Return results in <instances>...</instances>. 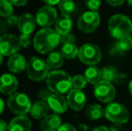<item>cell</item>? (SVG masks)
<instances>
[{"label":"cell","instance_id":"9","mask_svg":"<svg viewBox=\"0 0 132 131\" xmlns=\"http://www.w3.org/2000/svg\"><path fill=\"white\" fill-rule=\"evenodd\" d=\"M19 39L13 34H5L0 37V54L3 56H13L20 49Z\"/></svg>","mask_w":132,"mask_h":131},{"label":"cell","instance_id":"42","mask_svg":"<svg viewBox=\"0 0 132 131\" xmlns=\"http://www.w3.org/2000/svg\"><path fill=\"white\" fill-rule=\"evenodd\" d=\"M4 108H5V103H4V101L0 98V114L4 111Z\"/></svg>","mask_w":132,"mask_h":131},{"label":"cell","instance_id":"18","mask_svg":"<svg viewBox=\"0 0 132 131\" xmlns=\"http://www.w3.org/2000/svg\"><path fill=\"white\" fill-rule=\"evenodd\" d=\"M72 25H73V22H72L70 15L62 14L57 17L55 23L56 32L60 36L68 34L72 29Z\"/></svg>","mask_w":132,"mask_h":131},{"label":"cell","instance_id":"31","mask_svg":"<svg viewBox=\"0 0 132 131\" xmlns=\"http://www.w3.org/2000/svg\"><path fill=\"white\" fill-rule=\"evenodd\" d=\"M85 5L91 11L96 12L101 6V1H99V0H89V1H85Z\"/></svg>","mask_w":132,"mask_h":131},{"label":"cell","instance_id":"46","mask_svg":"<svg viewBox=\"0 0 132 131\" xmlns=\"http://www.w3.org/2000/svg\"><path fill=\"white\" fill-rule=\"evenodd\" d=\"M128 3H129V5H132V0H129V1H128Z\"/></svg>","mask_w":132,"mask_h":131},{"label":"cell","instance_id":"29","mask_svg":"<svg viewBox=\"0 0 132 131\" xmlns=\"http://www.w3.org/2000/svg\"><path fill=\"white\" fill-rule=\"evenodd\" d=\"M87 81L85 76L81 75H77L72 78V87L73 89L77 90H82L86 84Z\"/></svg>","mask_w":132,"mask_h":131},{"label":"cell","instance_id":"5","mask_svg":"<svg viewBox=\"0 0 132 131\" xmlns=\"http://www.w3.org/2000/svg\"><path fill=\"white\" fill-rule=\"evenodd\" d=\"M7 106L14 114L24 115L31 111V102L26 94L23 93H14L7 100Z\"/></svg>","mask_w":132,"mask_h":131},{"label":"cell","instance_id":"19","mask_svg":"<svg viewBox=\"0 0 132 131\" xmlns=\"http://www.w3.org/2000/svg\"><path fill=\"white\" fill-rule=\"evenodd\" d=\"M61 125V118L57 114H51L42 120L40 128L42 131H57Z\"/></svg>","mask_w":132,"mask_h":131},{"label":"cell","instance_id":"6","mask_svg":"<svg viewBox=\"0 0 132 131\" xmlns=\"http://www.w3.org/2000/svg\"><path fill=\"white\" fill-rule=\"evenodd\" d=\"M104 116L114 124H125L129 119V111L123 104L111 102L104 110Z\"/></svg>","mask_w":132,"mask_h":131},{"label":"cell","instance_id":"22","mask_svg":"<svg viewBox=\"0 0 132 131\" xmlns=\"http://www.w3.org/2000/svg\"><path fill=\"white\" fill-rule=\"evenodd\" d=\"M85 77L89 84L96 85L102 81V70L94 66H89L85 72Z\"/></svg>","mask_w":132,"mask_h":131},{"label":"cell","instance_id":"24","mask_svg":"<svg viewBox=\"0 0 132 131\" xmlns=\"http://www.w3.org/2000/svg\"><path fill=\"white\" fill-rule=\"evenodd\" d=\"M86 116L88 119H92V120H95V119H99L104 116V110L103 107L99 104H92L86 108Z\"/></svg>","mask_w":132,"mask_h":131},{"label":"cell","instance_id":"4","mask_svg":"<svg viewBox=\"0 0 132 131\" xmlns=\"http://www.w3.org/2000/svg\"><path fill=\"white\" fill-rule=\"evenodd\" d=\"M49 66L47 63L38 57H32L27 61L26 73L32 81H42L47 78L49 75Z\"/></svg>","mask_w":132,"mask_h":131},{"label":"cell","instance_id":"10","mask_svg":"<svg viewBox=\"0 0 132 131\" xmlns=\"http://www.w3.org/2000/svg\"><path fill=\"white\" fill-rule=\"evenodd\" d=\"M36 23L40 26L49 28V26L56 23L57 19V13L54 6L44 5L40 7L36 13Z\"/></svg>","mask_w":132,"mask_h":131},{"label":"cell","instance_id":"21","mask_svg":"<svg viewBox=\"0 0 132 131\" xmlns=\"http://www.w3.org/2000/svg\"><path fill=\"white\" fill-rule=\"evenodd\" d=\"M123 75L119 74L116 67L112 66H108L103 68L102 70V81H105L108 83H119Z\"/></svg>","mask_w":132,"mask_h":131},{"label":"cell","instance_id":"11","mask_svg":"<svg viewBox=\"0 0 132 131\" xmlns=\"http://www.w3.org/2000/svg\"><path fill=\"white\" fill-rule=\"evenodd\" d=\"M94 96L100 101L104 103H111V101L115 98L116 90L111 83L101 81L99 84L94 86Z\"/></svg>","mask_w":132,"mask_h":131},{"label":"cell","instance_id":"34","mask_svg":"<svg viewBox=\"0 0 132 131\" xmlns=\"http://www.w3.org/2000/svg\"><path fill=\"white\" fill-rule=\"evenodd\" d=\"M51 93H50L49 91H46V90H42V91L39 93V97L42 99V101H47L48 99L51 96Z\"/></svg>","mask_w":132,"mask_h":131},{"label":"cell","instance_id":"32","mask_svg":"<svg viewBox=\"0 0 132 131\" xmlns=\"http://www.w3.org/2000/svg\"><path fill=\"white\" fill-rule=\"evenodd\" d=\"M75 41H76L75 35L71 34V33L63 35V36H61V39H60V42H62V43H64V44H69V43L75 44Z\"/></svg>","mask_w":132,"mask_h":131},{"label":"cell","instance_id":"38","mask_svg":"<svg viewBox=\"0 0 132 131\" xmlns=\"http://www.w3.org/2000/svg\"><path fill=\"white\" fill-rule=\"evenodd\" d=\"M0 131H8V126L2 119H0Z\"/></svg>","mask_w":132,"mask_h":131},{"label":"cell","instance_id":"16","mask_svg":"<svg viewBox=\"0 0 132 131\" xmlns=\"http://www.w3.org/2000/svg\"><path fill=\"white\" fill-rule=\"evenodd\" d=\"M31 122L25 115L14 117L8 125V131H31Z\"/></svg>","mask_w":132,"mask_h":131},{"label":"cell","instance_id":"25","mask_svg":"<svg viewBox=\"0 0 132 131\" xmlns=\"http://www.w3.org/2000/svg\"><path fill=\"white\" fill-rule=\"evenodd\" d=\"M60 53L64 58H68V59H73L79 54V49L77 47L76 44H64L61 48Z\"/></svg>","mask_w":132,"mask_h":131},{"label":"cell","instance_id":"39","mask_svg":"<svg viewBox=\"0 0 132 131\" xmlns=\"http://www.w3.org/2000/svg\"><path fill=\"white\" fill-rule=\"evenodd\" d=\"M13 4V5H16V6H23V5H26L28 2L26 0H24V1H11Z\"/></svg>","mask_w":132,"mask_h":131},{"label":"cell","instance_id":"2","mask_svg":"<svg viewBox=\"0 0 132 131\" xmlns=\"http://www.w3.org/2000/svg\"><path fill=\"white\" fill-rule=\"evenodd\" d=\"M46 83L50 91L55 94L63 95L69 93L72 88L71 76L62 70H54L50 72L46 78Z\"/></svg>","mask_w":132,"mask_h":131},{"label":"cell","instance_id":"12","mask_svg":"<svg viewBox=\"0 0 132 131\" xmlns=\"http://www.w3.org/2000/svg\"><path fill=\"white\" fill-rule=\"evenodd\" d=\"M18 87V81L12 74H4L0 76V93L12 95Z\"/></svg>","mask_w":132,"mask_h":131},{"label":"cell","instance_id":"1","mask_svg":"<svg viewBox=\"0 0 132 131\" xmlns=\"http://www.w3.org/2000/svg\"><path fill=\"white\" fill-rule=\"evenodd\" d=\"M61 36L56 30L43 28L35 34L33 39V47L40 54H46L53 50L60 42Z\"/></svg>","mask_w":132,"mask_h":131},{"label":"cell","instance_id":"17","mask_svg":"<svg viewBox=\"0 0 132 131\" xmlns=\"http://www.w3.org/2000/svg\"><path fill=\"white\" fill-rule=\"evenodd\" d=\"M27 62L25 58L22 54H14L11 56L7 62V66L11 72L14 74L22 73L26 69Z\"/></svg>","mask_w":132,"mask_h":131},{"label":"cell","instance_id":"43","mask_svg":"<svg viewBox=\"0 0 132 131\" xmlns=\"http://www.w3.org/2000/svg\"><path fill=\"white\" fill-rule=\"evenodd\" d=\"M79 128H82V129H83L84 131H87V129H88V127L85 126V125H84V124H80L79 125Z\"/></svg>","mask_w":132,"mask_h":131},{"label":"cell","instance_id":"37","mask_svg":"<svg viewBox=\"0 0 132 131\" xmlns=\"http://www.w3.org/2000/svg\"><path fill=\"white\" fill-rule=\"evenodd\" d=\"M124 3V1L122 0H107V4L113 7H116V6H120L122 4Z\"/></svg>","mask_w":132,"mask_h":131},{"label":"cell","instance_id":"33","mask_svg":"<svg viewBox=\"0 0 132 131\" xmlns=\"http://www.w3.org/2000/svg\"><path fill=\"white\" fill-rule=\"evenodd\" d=\"M57 131H77V128H76L74 126H72V125L66 123V124H62V125H61L60 128L57 129Z\"/></svg>","mask_w":132,"mask_h":131},{"label":"cell","instance_id":"27","mask_svg":"<svg viewBox=\"0 0 132 131\" xmlns=\"http://www.w3.org/2000/svg\"><path fill=\"white\" fill-rule=\"evenodd\" d=\"M59 10L64 14H71L76 10V4L71 0H62L59 4Z\"/></svg>","mask_w":132,"mask_h":131},{"label":"cell","instance_id":"23","mask_svg":"<svg viewBox=\"0 0 132 131\" xmlns=\"http://www.w3.org/2000/svg\"><path fill=\"white\" fill-rule=\"evenodd\" d=\"M46 63H47L49 68L56 70L62 66L63 63H64V57L62 56V54L60 52L53 51L47 58Z\"/></svg>","mask_w":132,"mask_h":131},{"label":"cell","instance_id":"36","mask_svg":"<svg viewBox=\"0 0 132 131\" xmlns=\"http://www.w3.org/2000/svg\"><path fill=\"white\" fill-rule=\"evenodd\" d=\"M109 130L110 131H127V129H126L122 125H120V124H113L112 126L110 127Z\"/></svg>","mask_w":132,"mask_h":131},{"label":"cell","instance_id":"28","mask_svg":"<svg viewBox=\"0 0 132 131\" xmlns=\"http://www.w3.org/2000/svg\"><path fill=\"white\" fill-rule=\"evenodd\" d=\"M14 5L11 1H0V15L3 17H10L13 15Z\"/></svg>","mask_w":132,"mask_h":131},{"label":"cell","instance_id":"20","mask_svg":"<svg viewBox=\"0 0 132 131\" xmlns=\"http://www.w3.org/2000/svg\"><path fill=\"white\" fill-rule=\"evenodd\" d=\"M49 108V105H48V103L46 101H38L32 104L30 113H31V117L36 119H44V118L48 116Z\"/></svg>","mask_w":132,"mask_h":131},{"label":"cell","instance_id":"35","mask_svg":"<svg viewBox=\"0 0 132 131\" xmlns=\"http://www.w3.org/2000/svg\"><path fill=\"white\" fill-rule=\"evenodd\" d=\"M18 23V17L15 15H12L6 19V24L10 25V26H14V25H17Z\"/></svg>","mask_w":132,"mask_h":131},{"label":"cell","instance_id":"41","mask_svg":"<svg viewBox=\"0 0 132 131\" xmlns=\"http://www.w3.org/2000/svg\"><path fill=\"white\" fill-rule=\"evenodd\" d=\"M59 2L60 1H57V0H55V1H44L43 3H45L47 5H50V6H53L54 5H59Z\"/></svg>","mask_w":132,"mask_h":131},{"label":"cell","instance_id":"45","mask_svg":"<svg viewBox=\"0 0 132 131\" xmlns=\"http://www.w3.org/2000/svg\"><path fill=\"white\" fill-rule=\"evenodd\" d=\"M4 61V58H3V55L0 54V66L2 65V63H3Z\"/></svg>","mask_w":132,"mask_h":131},{"label":"cell","instance_id":"7","mask_svg":"<svg viewBox=\"0 0 132 131\" xmlns=\"http://www.w3.org/2000/svg\"><path fill=\"white\" fill-rule=\"evenodd\" d=\"M79 59L85 65L91 66L98 64L102 59V52L97 45L86 43L79 49Z\"/></svg>","mask_w":132,"mask_h":131},{"label":"cell","instance_id":"13","mask_svg":"<svg viewBox=\"0 0 132 131\" xmlns=\"http://www.w3.org/2000/svg\"><path fill=\"white\" fill-rule=\"evenodd\" d=\"M68 104L72 110H81L86 103V97L82 90L72 89L67 96Z\"/></svg>","mask_w":132,"mask_h":131},{"label":"cell","instance_id":"8","mask_svg":"<svg viewBox=\"0 0 132 131\" xmlns=\"http://www.w3.org/2000/svg\"><path fill=\"white\" fill-rule=\"evenodd\" d=\"M100 25V15L97 12L84 13L79 17L77 22V26L81 32L85 33H90L97 30Z\"/></svg>","mask_w":132,"mask_h":131},{"label":"cell","instance_id":"3","mask_svg":"<svg viewBox=\"0 0 132 131\" xmlns=\"http://www.w3.org/2000/svg\"><path fill=\"white\" fill-rule=\"evenodd\" d=\"M108 29L113 38L120 40L129 35L132 31V23L128 16L123 14H115L110 18Z\"/></svg>","mask_w":132,"mask_h":131},{"label":"cell","instance_id":"40","mask_svg":"<svg viewBox=\"0 0 132 131\" xmlns=\"http://www.w3.org/2000/svg\"><path fill=\"white\" fill-rule=\"evenodd\" d=\"M93 131H110L109 128H106L105 126H98L96 128H94Z\"/></svg>","mask_w":132,"mask_h":131},{"label":"cell","instance_id":"14","mask_svg":"<svg viewBox=\"0 0 132 131\" xmlns=\"http://www.w3.org/2000/svg\"><path fill=\"white\" fill-rule=\"evenodd\" d=\"M35 26H36V19L32 14L27 13V14H23L20 17H18L17 27L22 34L30 35L33 32Z\"/></svg>","mask_w":132,"mask_h":131},{"label":"cell","instance_id":"30","mask_svg":"<svg viewBox=\"0 0 132 131\" xmlns=\"http://www.w3.org/2000/svg\"><path fill=\"white\" fill-rule=\"evenodd\" d=\"M18 39H19L20 45H21V47H23V48L29 47L30 44H31V35H28V34H21Z\"/></svg>","mask_w":132,"mask_h":131},{"label":"cell","instance_id":"15","mask_svg":"<svg viewBox=\"0 0 132 131\" xmlns=\"http://www.w3.org/2000/svg\"><path fill=\"white\" fill-rule=\"evenodd\" d=\"M47 103L51 108V110L55 112V114L64 113L67 111L68 107L67 99L63 95L55 94V93H52L50 96V98L47 101Z\"/></svg>","mask_w":132,"mask_h":131},{"label":"cell","instance_id":"26","mask_svg":"<svg viewBox=\"0 0 132 131\" xmlns=\"http://www.w3.org/2000/svg\"><path fill=\"white\" fill-rule=\"evenodd\" d=\"M132 48V37L126 36L118 40V41L114 44V50L117 52H124L129 50Z\"/></svg>","mask_w":132,"mask_h":131},{"label":"cell","instance_id":"44","mask_svg":"<svg viewBox=\"0 0 132 131\" xmlns=\"http://www.w3.org/2000/svg\"><path fill=\"white\" fill-rule=\"evenodd\" d=\"M129 93L132 94V80L129 82Z\"/></svg>","mask_w":132,"mask_h":131}]
</instances>
